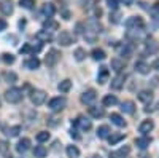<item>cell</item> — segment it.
Wrapping results in <instances>:
<instances>
[{
	"label": "cell",
	"mask_w": 159,
	"mask_h": 158,
	"mask_svg": "<svg viewBox=\"0 0 159 158\" xmlns=\"http://www.w3.org/2000/svg\"><path fill=\"white\" fill-rule=\"evenodd\" d=\"M24 98V93L21 88H10L7 93H5V99L10 102V104H18L21 102Z\"/></svg>",
	"instance_id": "obj_1"
},
{
	"label": "cell",
	"mask_w": 159,
	"mask_h": 158,
	"mask_svg": "<svg viewBox=\"0 0 159 158\" xmlns=\"http://www.w3.org/2000/svg\"><path fill=\"white\" fill-rule=\"evenodd\" d=\"M143 26H145V22H143V19L140 16H130L126 21V27L129 31H142Z\"/></svg>",
	"instance_id": "obj_2"
},
{
	"label": "cell",
	"mask_w": 159,
	"mask_h": 158,
	"mask_svg": "<svg viewBox=\"0 0 159 158\" xmlns=\"http://www.w3.org/2000/svg\"><path fill=\"white\" fill-rule=\"evenodd\" d=\"M59 59H61V53L57 50H51V51H48V55L45 58V64L48 65V67H54V65L59 62Z\"/></svg>",
	"instance_id": "obj_3"
},
{
	"label": "cell",
	"mask_w": 159,
	"mask_h": 158,
	"mask_svg": "<svg viewBox=\"0 0 159 158\" xmlns=\"http://www.w3.org/2000/svg\"><path fill=\"white\" fill-rule=\"evenodd\" d=\"M65 104H67V101H65V98H52L49 102H48V107L52 110V112H56V110H62L65 107Z\"/></svg>",
	"instance_id": "obj_4"
},
{
	"label": "cell",
	"mask_w": 159,
	"mask_h": 158,
	"mask_svg": "<svg viewBox=\"0 0 159 158\" xmlns=\"http://www.w3.org/2000/svg\"><path fill=\"white\" fill-rule=\"evenodd\" d=\"M30 101L35 105H42L46 101V93L43 89H35V91H32V94H30Z\"/></svg>",
	"instance_id": "obj_5"
},
{
	"label": "cell",
	"mask_w": 159,
	"mask_h": 158,
	"mask_svg": "<svg viewBox=\"0 0 159 158\" xmlns=\"http://www.w3.org/2000/svg\"><path fill=\"white\" fill-rule=\"evenodd\" d=\"M96 98H97L96 91L94 89H88V91H84V93L81 94V102L86 104V105H92V102L96 101Z\"/></svg>",
	"instance_id": "obj_6"
},
{
	"label": "cell",
	"mask_w": 159,
	"mask_h": 158,
	"mask_svg": "<svg viewBox=\"0 0 159 158\" xmlns=\"http://www.w3.org/2000/svg\"><path fill=\"white\" fill-rule=\"evenodd\" d=\"M57 42H59L62 46H69V45L73 42V37H72V34H70V32L62 31V32L59 34V37H57Z\"/></svg>",
	"instance_id": "obj_7"
},
{
	"label": "cell",
	"mask_w": 159,
	"mask_h": 158,
	"mask_svg": "<svg viewBox=\"0 0 159 158\" xmlns=\"http://www.w3.org/2000/svg\"><path fill=\"white\" fill-rule=\"evenodd\" d=\"M154 128V123L151 120H143L140 125H139V133H142L143 136H147L148 133H151Z\"/></svg>",
	"instance_id": "obj_8"
},
{
	"label": "cell",
	"mask_w": 159,
	"mask_h": 158,
	"mask_svg": "<svg viewBox=\"0 0 159 158\" xmlns=\"http://www.w3.org/2000/svg\"><path fill=\"white\" fill-rule=\"evenodd\" d=\"M75 125H76L80 129H83V131H89V129L92 128L91 120H88L86 117H78L76 120H75Z\"/></svg>",
	"instance_id": "obj_9"
},
{
	"label": "cell",
	"mask_w": 159,
	"mask_h": 158,
	"mask_svg": "<svg viewBox=\"0 0 159 158\" xmlns=\"http://www.w3.org/2000/svg\"><path fill=\"white\" fill-rule=\"evenodd\" d=\"M108 77H110L108 67L102 65V67L99 69V74H97V82H99L100 85H103V83H107V82H108Z\"/></svg>",
	"instance_id": "obj_10"
},
{
	"label": "cell",
	"mask_w": 159,
	"mask_h": 158,
	"mask_svg": "<svg viewBox=\"0 0 159 158\" xmlns=\"http://www.w3.org/2000/svg\"><path fill=\"white\" fill-rule=\"evenodd\" d=\"M0 11H2V15L10 16L13 13V2L11 0H2V2H0Z\"/></svg>",
	"instance_id": "obj_11"
},
{
	"label": "cell",
	"mask_w": 159,
	"mask_h": 158,
	"mask_svg": "<svg viewBox=\"0 0 159 158\" xmlns=\"http://www.w3.org/2000/svg\"><path fill=\"white\" fill-rule=\"evenodd\" d=\"M30 149V139H27V137H22L18 144H16V150L19 152V153H25Z\"/></svg>",
	"instance_id": "obj_12"
},
{
	"label": "cell",
	"mask_w": 159,
	"mask_h": 158,
	"mask_svg": "<svg viewBox=\"0 0 159 158\" xmlns=\"http://www.w3.org/2000/svg\"><path fill=\"white\" fill-rule=\"evenodd\" d=\"M124 80H126V75L118 74L113 80H111V88H113V89H121V88L124 86Z\"/></svg>",
	"instance_id": "obj_13"
},
{
	"label": "cell",
	"mask_w": 159,
	"mask_h": 158,
	"mask_svg": "<svg viewBox=\"0 0 159 158\" xmlns=\"http://www.w3.org/2000/svg\"><path fill=\"white\" fill-rule=\"evenodd\" d=\"M86 29H89V31H92V32H96L97 35L102 32V24L96 19V18H92V19H89V22H88V27Z\"/></svg>",
	"instance_id": "obj_14"
},
{
	"label": "cell",
	"mask_w": 159,
	"mask_h": 158,
	"mask_svg": "<svg viewBox=\"0 0 159 158\" xmlns=\"http://www.w3.org/2000/svg\"><path fill=\"white\" fill-rule=\"evenodd\" d=\"M24 65H25L29 70H35V69L40 67V61H38L35 56H30V58H27V59L24 61Z\"/></svg>",
	"instance_id": "obj_15"
},
{
	"label": "cell",
	"mask_w": 159,
	"mask_h": 158,
	"mask_svg": "<svg viewBox=\"0 0 159 158\" xmlns=\"http://www.w3.org/2000/svg\"><path fill=\"white\" fill-rule=\"evenodd\" d=\"M89 115L94 117V118H102L105 115V110H103V107H99V105H91L89 107Z\"/></svg>",
	"instance_id": "obj_16"
},
{
	"label": "cell",
	"mask_w": 159,
	"mask_h": 158,
	"mask_svg": "<svg viewBox=\"0 0 159 158\" xmlns=\"http://www.w3.org/2000/svg\"><path fill=\"white\" fill-rule=\"evenodd\" d=\"M42 13L48 19H51L52 16H54V13H56V8H54V5H52V3H45L43 8H42Z\"/></svg>",
	"instance_id": "obj_17"
},
{
	"label": "cell",
	"mask_w": 159,
	"mask_h": 158,
	"mask_svg": "<svg viewBox=\"0 0 159 158\" xmlns=\"http://www.w3.org/2000/svg\"><path fill=\"white\" fill-rule=\"evenodd\" d=\"M35 37L38 38L40 42H51V40H52V34H51L49 31H45V29H43V31H38Z\"/></svg>",
	"instance_id": "obj_18"
},
{
	"label": "cell",
	"mask_w": 159,
	"mask_h": 158,
	"mask_svg": "<svg viewBox=\"0 0 159 158\" xmlns=\"http://www.w3.org/2000/svg\"><path fill=\"white\" fill-rule=\"evenodd\" d=\"M139 101H142L143 104H150L153 101V93L148 89H145V91H140L139 93Z\"/></svg>",
	"instance_id": "obj_19"
},
{
	"label": "cell",
	"mask_w": 159,
	"mask_h": 158,
	"mask_svg": "<svg viewBox=\"0 0 159 158\" xmlns=\"http://www.w3.org/2000/svg\"><path fill=\"white\" fill-rule=\"evenodd\" d=\"M121 110L124 112V113H129V115H132L135 112V104L132 102V101H124L123 104H121Z\"/></svg>",
	"instance_id": "obj_20"
},
{
	"label": "cell",
	"mask_w": 159,
	"mask_h": 158,
	"mask_svg": "<svg viewBox=\"0 0 159 158\" xmlns=\"http://www.w3.org/2000/svg\"><path fill=\"white\" fill-rule=\"evenodd\" d=\"M110 120H111L113 125H116V126H119V128H124V126H126L124 118L119 115V113H111V115H110Z\"/></svg>",
	"instance_id": "obj_21"
},
{
	"label": "cell",
	"mask_w": 159,
	"mask_h": 158,
	"mask_svg": "<svg viewBox=\"0 0 159 158\" xmlns=\"http://www.w3.org/2000/svg\"><path fill=\"white\" fill-rule=\"evenodd\" d=\"M0 155L5 158H11V152H10V144L7 141H0Z\"/></svg>",
	"instance_id": "obj_22"
},
{
	"label": "cell",
	"mask_w": 159,
	"mask_h": 158,
	"mask_svg": "<svg viewBox=\"0 0 159 158\" xmlns=\"http://www.w3.org/2000/svg\"><path fill=\"white\" fill-rule=\"evenodd\" d=\"M135 70L142 75H147V74H150V65L147 62H143V61H139L135 64Z\"/></svg>",
	"instance_id": "obj_23"
},
{
	"label": "cell",
	"mask_w": 159,
	"mask_h": 158,
	"mask_svg": "<svg viewBox=\"0 0 159 158\" xmlns=\"http://www.w3.org/2000/svg\"><path fill=\"white\" fill-rule=\"evenodd\" d=\"M150 144H151V137H148V136H143V137L135 139V146H137L139 149H147Z\"/></svg>",
	"instance_id": "obj_24"
},
{
	"label": "cell",
	"mask_w": 159,
	"mask_h": 158,
	"mask_svg": "<svg viewBox=\"0 0 159 158\" xmlns=\"http://www.w3.org/2000/svg\"><path fill=\"white\" fill-rule=\"evenodd\" d=\"M129 152H130V147H129V146H126V147H121L119 150L113 152V153L110 155V158H123V156H127V155H129Z\"/></svg>",
	"instance_id": "obj_25"
},
{
	"label": "cell",
	"mask_w": 159,
	"mask_h": 158,
	"mask_svg": "<svg viewBox=\"0 0 159 158\" xmlns=\"http://www.w3.org/2000/svg\"><path fill=\"white\" fill-rule=\"evenodd\" d=\"M111 69L119 74V72L124 69V61H121L119 58H113V59H111Z\"/></svg>",
	"instance_id": "obj_26"
},
{
	"label": "cell",
	"mask_w": 159,
	"mask_h": 158,
	"mask_svg": "<svg viewBox=\"0 0 159 158\" xmlns=\"http://www.w3.org/2000/svg\"><path fill=\"white\" fill-rule=\"evenodd\" d=\"M110 128L107 126V125H102V126H99L97 128V136L100 137V139H107L108 136H110Z\"/></svg>",
	"instance_id": "obj_27"
},
{
	"label": "cell",
	"mask_w": 159,
	"mask_h": 158,
	"mask_svg": "<svg viewBox=\"0 0 159 158\" xmlns=\"http://www.w3.org/2000/svg\"><path fill=\"white\" fill-rule=\"evenodd\" d=\"M157 50H159V43L156 40H153V38H150L147 42V51L150 55H154V53H157Z\"/></svg>",
	"instance_id": "obj_28"
},
{
	"label": "cell",
	"mask_w": 159,
	"mask_h": 158,
	"mask_svg": "<svg viewBox=\"0 0 159 158\" xmlns=\"http://www.w3.org/2000/svg\"><path fill=\"white\" fill-rule=\"evenodd\" d=\"M46 153H48V150H46L45 146H35V149H34V155H35L37 158H45Z\"/></svg>",
	"instance_id": "obj_29"
},
{
	"label": "cell",
	"mask_w": 159,
	"mask_h": 158,
	"mask_svg": "<svg viewBox=\"0 0 159 158\" xmlns=\"http://www.w3.org/2000/svg\"><path fill=\"white\" fill-rule=\"evenodd\" d=\"M91 55H92V59H96V61H103L105 59V51L100 50V48H94Z\"/></svg>",
	"instance_id": "obj_30"
},
{
	"label": "cell",
	"mask_w": 159,
	"mask_h": 158,
	"mask_svg": "<svg viewBox=\"0 0 159 158\" xmlns=\"http://www.w3.org/2000/svg\"><path fill=\"white\" fill-rule=\"evenodd\" d=\"M70 88H72V82L70 80H64V82H61L57 85V89L61 91V93H69Z\"/></svg>",
	"instance_id": "obj_31"
},
{
	"label": "cell",
	"mask_w": 159,
	"mask_h": 158,
	"mask_svg": "<svg viewBox=\"0 0 159 158\" xmlns=\"http://www.w3.org/2000/svg\"><path fill=\"white\" fill-rule=\"evenodd\" d=\"M116 102H118V99H116L115 94H107L103 98V105L105 107H111V105H115Z\"/></svg>",
	"instance_id": "obj_32"
},
{
	"label": "cell",
	"mask_w": 159,
	"mask_h": 158,
	"mask_svg": "<svg viewBox=\"0 0 159 158\" xmlns=\"http://www.w3.org/2000/svg\"><path fill=\"white\" fill-rule=\"evenodd\" d=\"M123 139H124V134H123V133H119V134H110V136H108L110 146H116V144L121 142Z\"/></svg>",
	"instance_id": "obj_33"
},
{
	"label": "cell",
	"mask_w": 159,
	"mask_h": 158,
	"mask_svg": "<svg viewBox=\"0 0 159 158\" xmlns=\"http://www.w3.org/2000/svg\"><path fill=\"white\" fill-rule=\"evenodd\" d=\"M57 29H59V24H57L56 21H51V19H48V21L45 22V31L52 32V31H57Z\"/></svg>",
	"instance_id": "obj_34"
},
{
	"label": "cell",
	"mask_w": 159,
	"mask_h": 158,
	"mask_svg": "<svg viewBox=\"0 0 159 158\" xmlns=\"http://www.w3.org/2000/svg\"><path fill=\"white\" fill-rule=\"evenodd\" d=\"M67 155H69V158H80V150H78V147L69 146V147H67Z\"/></svg>",
	"instance_id": "obj_35"
},
{
	"label": "cell",
	"mask_w": 159,
	"mask_h": 158,
	"mask_svg": "<svg viewBox=\"0 0 159 158\" xmlns=\"http://www.w3.org/2000/svg\"><path fill=\"white\" fill-rule=\"evenodd\" d=\"M5 82H8V83H16L18 82V75L15 74V72H5Z\"/></svg>",
	"instance_id": "obj_36"
},
{
	"label": "cell",
	"mask_w": 159,
	"mask_h": 158,
	"mask_svg": "<svg viewBox=\"0 0 159 158\" xmlns=\"http://www.w3.org/2000/svg\"><path fill=\"white\" fill-rule=\"evenodd\" d=\"M73 56H75L76 61H83V59L86 58V51H84L83 48H76L75 53H73Z\"/></svg>",
	"instance_id": "obj_37"
},
{
	"label": "cell",
	"mask_w": 159,
	"mask_h": 158,
	"mask_svg": "<svg viewBox=\"0 0 159 158\" xmlns=\"http://www.w3.org/2000/svg\"><path fill=\"white\" fill-rule=\"evenodd\" d=\"M19 133H21V126H11V128H8V131H7V134H8L10 137H16V136H19Z\"/></svg>",
	"instance_id": "obj_38"
},
{
	"label": "cell",
	"mask_w": 159,
	"mask_h": 158,
	"mask_svg": "<svg viewBox=\"0 0 159 158\" xmlns=\"http://www.w3.org/2000/svg\"><path fill=\"white\" fill-rule=\"evenodd\" d=\"M84 38H86L88 42L94 43V42H96V38H97V34H96V32H92V31H89V29H86V32H84Z\"/></svg>",
	"instance_id": "obj_39"
},
{
	"label": "cell",
	"mask_w": 159,
	"mask_h": 158,
	"mask_svg": "<svg viewBox=\"0 0 159 158\" xmlns=\"http://www.w3.org/2000/svg\"><path fill=\"white\" fill-rule=\"evenodd\" d=\"M19 5L25 10H32L35 5V0H19Z\"/></svg>",
	"instance_id": "obj_40"
},
{
	"label": "cell",
	"mask_w": 159,
	"mask_h": 158,
	"mask_svg": "<svg viewBox=\"0 0 159 158\" xmlns=\"http://www.w3.org/2000/svg\"><path fill=\"white\" fill-rule=\"evenodd\" d=\"M49 139V133L48 131H40V133L37 134V141L38 142H46Z\"/></svg>",
	"instance_id": "obj_41"
},
{
	"label": "cell",
	"mask_w": 159,
	"mask_h": 158,
	"mask_svg": "<svg viewBox=\"0 0 159 158\" xmlns=\"http://www.w3.org/2000/svg\"><path fill=\"white\" fill-rule=\"evenodd\" d=\"M2 59H3L5 64H13V62H15V56H13L11 53H3V55H2Z\"/></svg>",
	"instance_id": "obj_42"
},
{
	"label": "cell",
	"mask_w": 159,
	"mask_h": 158,
	"mask_svg": "<svg viewBox=\"0 0 159 158\" xmlns=\"http://www.w3.org/2000/svg\"><path fill=\"white\" fill-rule=\"evenodd\" d=\"M119 16H121V13L118 10H113V13H110V21L113 24H116V22H119Z\"/></svg>",
	"instance_id": "obj_43"
},
{
	"label": "cell",
	"mask_w": 159,
	"mask_h": 158,
	"mask_svg": "<svg viewBox=\"0 0 159 158\" xmlns=\"http://www.w3.org/2000/svg\"><path fill=\"white\" fill-rule=\"evenodd\" d=\"M151 16H153L154 19H159V2H156V3L153 5V8H151Z\"/></svg>",
	"instance_id": "obj_44"
},
{
	"label": "cell",
	"mask_w": 159,
	"mask_h": 158,
	"mask_svg": "<svg viewBox=\"0 0 159 158\" xmlns=\"http://www.w3.org/2000/svg\"><path fill=\"white\" fill-rule=\"evenodd\" d=\"M107 5L110 10H116L118 8V0H107Z\"/></svg>",
	"instance_id": "obj_45"
},
{
	"label": "cell",
	"mask_w": 159,
	"mask_h": 158,
	"mask_svg": "<svg viewBox=\"0 0 159 158\" xmlns=\"http://www.w3.org/2000/svg\"><path fill=\"white\" fill-rule=\"evenodd\" d=\"M48 123H49L51 126H57V125L61 123V120H57L56 117H51V118H48Z\"/></svg>",
	"instance_id": "obj_46"
},
{
	"label": "cell",
	"mask_w": 159,
	"mask_h": 158,
	"mask_svg": "<svg viewBox=\"0 0 159 158\" xmlns=\"http://www.w3.org/2000/svg\"><path fill=\"white\" fill-rule=\"evenodd\" d=\"M19 51H21V53H32V48H30V45H24Z\"/></svg>",
	"instance_id": "obj_47"
},
{
	"label": "cell",
	"mask_w": 159,
	"mask_h": 158,
	"mask_svg": "<svg viewBox=\"0 0 159 158\" xmlns=\"http://www.w3.org/2000/svg\"><path fill=\"white\" fill-rule=\"evenodd\" d=\"M7 26H8V24H7V21L0 18V32H2V31H5V29H7Z\"/></svg>",
	"instance_id": "obj_48"
},
{
	"label": "cell",
	"mask_w": 159,
	"mask_h": 158,
	"mask_svg": "<svg viewBox=\"0 0 159 158\" xmlns=\"http://www.w3.org/2000/svg\"><path fill=\"white\" fill-rule=\"evenodd\" d=\"M70 136H72L73 139H80V134H78V131H76V129H73V128L70 129Z\"/></svg>",
	"instance_id": "obj_49"
},
{
	"label": "cell",
	"mask_w": 159,
	"mask_h": 158,
	"mask_svg": "<svg viewBox=\"0 0 159 158\" xmlns=\"http://www.w3.org/2000/svg\"><path fill=\"white\" fill-rule=\"evenodd\" d=\"M121 2H123L126 7H130L132 3H134V0H121Z\"/></svg>",
	"instance_id": "obj_50"
},
{
	"label": "cell",
	"mask_w": 159,
	"mask_h": 158,
	"mask_svg": "<svg viewBox=\"0 0 159 158\" xmlns=\"http://www.w3.org/2000/svg\"><path fill=\"white\" fill-rule=\"evenodd\" d=\"M153 67H154L156 70H159V58H157V59H156V61L153 62Z\"/></svg>",
	"instance_id": "obj_51"
},
{
	"label": "cell",
	"mask_w": 159,
	"mask_h": 158,
	"mask_svg": "<svg viewBox=\"0 0 159 158\" xmlns=\"http://www.w3.org/2000/svg\"><path fill=\"white\" fill-rule=\"evenodd\" d=\"M24 26H25V21H24V19L19 21V27H24Z\"/></svg>",
	"instance_id": "obj_52"
},
{
	"label": "cell",
	"mask_w": 159,
	"mask_h": 158,
	"mask_svg": "<svg viewBox=\"0 0 159 158\" xmlns=\"http://www.w3.org/2000/svg\"><path fill=\"white\" fill-rule=\"evenodd\" d=\"M89 158H102V156H100V155H91Z\"/></svg>",
	"instance_id": "obj_53"
},
{
	"label": "cell",
	"mask_w": 159,
	"mask_h": 158,
	"mask_svg": "<svg viewBox=\"0 0 159 158\" xmlns=\"http://www.w3.org/2000/svg\"><path fill=\"white\" fill-rule=\"evenodd\" d=\"M140 158H150V155H145V153H143V155H142Z\"/></svg>",
	"instance_id": "obj_54"
},
{
	"label": "cell",
	"mask_w": 159,
	"mask_h": 158,
	"mask_svg": "<svg viewBox=\"0 0 159 158\" xmlns=\"http://www.w3.org/2000/svg\"><path fill=\"white\" fill-rule=\"evenodd\" d=\"M157 112H159V102H157Z\"/></svg>",
	"instance_id": "obj_55"
},
{
	"label": "cell",
	"mask_w": 159,
	"mask_h": 158,
	"mask_svg": "<svg viewBox=\"0 0 159 158\" xmlns=\"http://www.w3.org/2000/svg\"><path fill=\"white\" fill-rule=\"evenodd\" d=\"M123 158H129V156H123Z\"/></svg>",
	"instance_id": "obj_56"
}]
</instances>
